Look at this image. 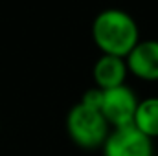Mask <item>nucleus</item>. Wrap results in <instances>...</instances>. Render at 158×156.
Wrapping results in <instances>:
<instances>
[{"label":"nucleus","mask_w":158,"mask_h":156,"mask_svg":"<svg viewBox=\"0 0 158 156\" xmlns=\"http://www.w3.org/2000/svg\"><path fill=\"white\" fill-rule=\"evenodd\" d=\"M155 156H156V154H155Z\"/></svg>","instance_id":"6e6552de"},{"label":"nucleus","mask_w":158,"mask_h":156,"mask_svg":"<svg viewBox=\"0 0 158 156\" xmlns=\"http://www.w3.org/2000/svg\"><path fill=\"white\" fill-rule=\"evenodd\" d=\"M66 132L79 147L98 149L105 143L110 127L99 109L79 101L66 114Z\"/></svg>","instance_id":"f03ea898"},{"label":"nucleus","mask_w":158,"mask_h":156,"mask_svg":"<svg viewBox=\"0 0 158 156\" xmlns=\"http://www.w3.org/2000/svg\"><path fill=\"white\" fill-rule=\"evenodd\" d=\"M101 151L103 156H155L153 140L142 134L134 125L110 129Z\"/></svg>","instance_id":"20e7f679"},{"label":"nucleus","mask_w":158,"mask_h":156,"mask_svg":"<svg viewBox=\"0 0 158 156\" xmlns=\"http://www.w3.org/2000/svg\"><path fill=\"white\" fill-rule=\"evenodd\" d=\"M125 63L129 74H132L134 77L149 83L158 81V40H140L125 57Z\"/></svg>","instance_id":"39448f33"},{"label":"nucleus","mask_w":158,"mask_h":156,"mask_svg":"<svg viewBox=\"0 0 158 156\" xmlns=\"http://www.w3.org/2000/svg\"><path fill=\"white\" fill-rule=\"evenodd\" d=\"M92 39L101 53L125 59L140 42V28L127 11L107 7L92 22Z\"/></svg>","instance_id":"f257e3e1"},{"label":"nucleus","mask_w":158,"mask_h":156,"mask_svg":"<svg viewBox=\"0 0 158 156\" xmlns=\"http://www.w3.org/2000/svg\"><path fill=\"white\" fill-rule=\"evenodd\" d=\"M127 76H129V70H127L125 59L116 57V55L101 53V57L96 61V64L92 68L94 84L99 90H110V88L125 84Z\"/></svg>","instance_id":"423d86ee"},{"label":"nucleus","mask_w":158,"mask_h":156,"mask_svg":"<svg viewBox=\"0 0 158 156\" xmlns=\"http://www.w3.org/2000/svg\"><path fill=\"white\" fill-rule=\"evenodd\" d=\"M138 109V97L132 88L127 84H121L110 90H103L101 97V114L107 119L110 129H119L132 125L134 114Z\"/></svg>","instance_id":"7ed1b4c3"},{"label":"nucleus","mask_w":158,"mask_h":156,"mask_svg":"<svg viewBox=\"0 0 158 156\" xmlns=\"http://www.w3.org/2000/svg\"><path fill=\"white\" fill-rule=\"evenodd\" d=\"M132 125L147 138H158V97H145L138 101Z\"/></svg>","instance_id":"0eeeda50"}]
</instances>
